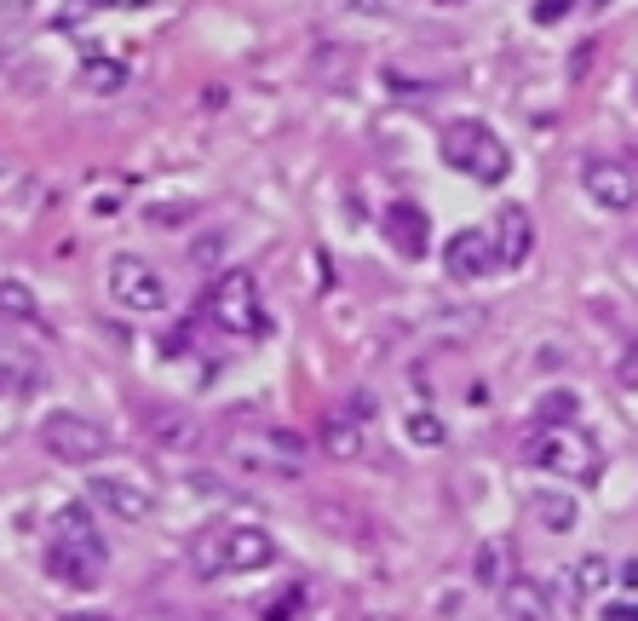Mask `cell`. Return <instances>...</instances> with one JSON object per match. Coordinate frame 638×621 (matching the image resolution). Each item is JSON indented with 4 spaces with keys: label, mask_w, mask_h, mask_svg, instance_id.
Instances as JSON below:
<instances>
[{
    "label": "cell",
    "mask_w": 638,
    "mask_h": 621,
    "mask_svg": "<svg viewBox=\"0 0 638 621\" xmlns=\"http://www.w3.org/2000/svg\"><path fill=\"white\" fill-rule=\"evenodd\" d=\"M110 570V547L92 524V512L81 501H69L58 518H52V535H46V575L58 587H75V593H92Z\"/></svg>",
    "instance_id": "cell-1"
},
{
    "label": "cell",
    "mask_w": 638,
    "mask_h": 621,
    "mask_svg": "<svg viewBox=\"0 0 638 621\" xmlns=\"http://www.w3.org/2000/svg\"><path fill=\"white\" fill-rule=\"evenodd\" d=\"M219 455L248 472V478H276V483H299L305 478V460H311V443L288 426H248V432H230L219 443Z\"/></svg>",
    "instance_id": "cell-2"
},
{
    "label": "cell",
    "mask_w": 638,
    "mask_h": 621,
    "mask_svg": "<svg viewBox=\"0 0 638 621\" xmlns=\"http://www.w3.org/2000/svg\"><path fill=\"white\" fill-rule=\"evenodd\" d=\"M190 564L207 581L213 575H253L276 564V541H271V529H259V524H213L190 541Z\"/></svg>",
    "instance_id": "cell-3"
},
{
    "label": "cell",
    "mask_w": 638,
    "mask_h": 621,
    "mask_svg": "<svg viewBox=\"0 0 638 621\" xmlns=\"http://www.w3.org/2000/svg\"><path fill=\"white\" fill-rule=\"evenodd\" d=\"M202 317L213 322L219 334H230V340H259V334L271 328L253 271H219L213 276L207 294H202Z\"/></svg>",
    "instance_id": "cell-4"
},
{
    "label": "cell",
    "mask_w": 638,
    "mask_h": 621,
    "mask_svg": "<svg viewBox=\"0 0 638 621\" xmlns=\"http://www.w3.org/2000/svg\"><path fill=\"white\" fill-rule=\"evenodd\" d=\"M529 466H541L552 478H570V483H593L604 472V449H598L593 437L570 426V420H558V426H535V437L524 443Z\"/></svg>",
    "instance_id": "cell-5"
},
{
    "label": "cell",
    "mask_w": 638,
    "mask_h": 621,
    "mask_svg": "<svg viewBox=\"0 0 638 621\" xmlns=\"http://www.w3.org/2000/svg\"><path fill=\"white\" fill-rule=\"evenodd\" d=\"M443 161L478 184H501L506 173H512V150H506L501 138H495V127L478 121V115H460V121L443 127Z\"/></svg>",
    "instance_id": "cell-6"
},
{
    "label": "cell",
    "mask_w": 638,
    "mask_h": 621,
    "mask_svg": "<svg viewBox=\"0 0 638 621\" xmlns=\"http://www.w3.org/2000/svg\"><path fill=\"white\" fill-rule=\"evenodd\" d=\"M41 449L52 460H64V466H92V460L110 455V432L75 409H52L41 420Z\"/></svg>",
    "instance_id": "cell-7"
},
{
    "label": "cell",
    "mask_w": 638,
    "mask_h": 621,
    "mask_svg": "<svg viewBox=\"0 0 638 621\" xmlns=\"http://www.w3.org/2000/svg\"><path fill=\"white\" fill-rule=\"evenodd\" d=\"M104 288L121 311H133V317H156L167 311V276L150 265V259H138V253H115L110 271H104Z\"/></svg>",
    "instance_id": "cell-8"
},
{
    "label": "cell",
    "mask_w": 638,
    "mask_h": 621,
    "mask_svg": "<svg viewBox=\"0 0 638 621\" xmlns=\"http://www.w3.org/2000/svg\"><path fill=\"white\" fill-rule=\"evenodd\" d=\"M87 495H92V506H104L121 524H144L156 512V489L138 472H98V478H87Z\"/></svg>",
    "instance_id": "cell-9"
},
{
    "label": "cell",
    "mask_w": 638,
    "mask_h": 621,
    "mask_svg": "<svg viewBox=\"0 0 638 621\" xmlns=\"http://www.w3.org/2000/svg\"><path fill=\"white\" fill-rule=\"evenodd\" d=\"M581 184H587V196H593L598 207H610V213H633L638 207V173L627 161H610V156L581 161Z\"/></svg>",
    "instance_id": "cell-10"
},
{
    "label": "cell",
    "mask_w": 638,
    "mask_h": 621,
    "mask_svg": "<svg viewBox=\"0 0 638 621\" xmlns=\"http://www.w3.org/2000/svg\"><path fill=\"white\" fill-rule=\"evenodd\" d=\"M368 420H374V403L357 397V403H345V409H334L328 420H322L317 443L334 460H357V455H368Z\"/></svg>",
    "instance_id": "cell-11"
},
{
    "label": "cell",
    "mask_w": 638,
    "mask_h": 621,
    "mask_svg": "<svg viewBox=\"0 0 638 621\" xmlns=\"http://www.w3.org/2000/svg\"><path fill=\"white\" fill-rule=\"evenodd\" d=\"M495 265H501V248H495L489 230H455L449 248H443V271L455 282H483Z\"/></svg>",
    "instance_id": "cell-12"
},
{
    "label": "cell",
    "mask_w": 638,
    "mask_h": 621,
    "mask_svg": "<svg viewBox=\"0 0 638 621\" xmlns=\"http://www.w3.org/2000/svg\"><path fill=\"white\" fill-rule=\"evenodd\" d=\"M380 225H386V242L403 253V259H420V253L432 248V219H426L420 202H391Z\"/></svg>",
    "instance_id": "cell-13"
},
{
    "label": "cell",
    "mask_w": 638,
    "mask_h": 621,
    "mask_svg": "<svg viewBox=\"0 0 638 621\" xmlns=\"http://www.w3.org/2000/svg\"><path fill=\"white\" fill-rule=\"evenodd\" d=\"M495 248H501L506 271H518L529 259V248H535V219H529L524 202H506L501 213H495Z\"/></svg>",
    "instance_id": "cell-14"
},
{
    "label": "cell",
    "mask_w": 638,
    "mask_h": 621,
    "mask_svg": "<svg viewBox=\"0 0 638 621\" xmlns=\"http://www.w3.org/2000/svg\"><path fill=\"white\" fill-rule=\"evenodd\" d=\"M81 87L110 98V92H127V58H110L104 46H87L81 52Z\"/></svg>",
    "instance_id": "cell-15"
},
{
    "label": "cell",
    "mask_w": 638,
    "mask_h": 621,
    "mask_svg": "<svg viewBox=\"0 0 638 621\" xmlns=\"http://www.w3.org/2000/svg\"><path fill=\"white\" fill-rule=\"evenodd\" d=\"M35 386H41V363L29 351L0 340V397H23V391H35Z\"/></svg>",
    "instance_id": "cell-16"
},
{
    "label": "cell",
    "mask_w": 638,
    "mask_h": 621,
    "mask_svg": "<svg viewBox=\"0 0 638 621\" xmlns=\"http://www.w3.org/2000/svg\"><path fill=\"white\" fill-rule=\"evenodd\" d=\"M501 604L512 621H547V593H541V581H529V575H512V581H506Z\"/></svg>",
    "instance_id": "cell-17"
},
{
    "label": "cell",
    "mask_w": 638,
    "mask_h": 621,
    "mask_svg": "<svg viewBox=\"0 0 638 621\" xmlns=\"http://www.w3.org/2000/svg\"><path fill=\"white\" fill-rule=\"evenodd\" d=\"M472 575H478V587H495V593H501L506 581H512V541H483Z\"/></svg>",
    "instance_id": "cell-18"
},
{
    "label": "cell",
    "mask_w": 638,
    "mask_h": 621,
    "mask_svg": "<svg viewBox=\"0 0 638 621\" xmlns=\"http://www.w3.org/2000/svg\"><path fill=\"white\" fill-rule=\"evenodd\" d=\"M150 432H156L161 449H196V443H202V432H196L190 414H150Z\"/></svg>",
    "instance_id": "cell-19"
},
{
    "label": "cell",
    "mask_w": 638,
    "mask_h": 621,
    "mask_svg": "<svg viewBox=\"0 0 638 621\" xmlns=\"http://www.w3.org/2000/svg\"><path fill=\"white\" fill-rule=\"evenodd\" d=\"M351 64H357V52H351V46H340V41H322L317 52H311V69H317L328 87H340L345 75H351Z\"/></svg>",
    "instance_id": "cell-20"
},
{
    "label": "cell",
    "mask_w": 638,
    "mask_h": 621,
    "mask_svg": "<svg viewBox=\"0 0 638 621\" xmlns=\"http://www.w3.org/2000/svg\"><path fill=\"white\" fill-rule=\"evenodd\" d=\"M535 518H541L552 535H570L575 529V501L570 495H535Z\"/></svg>",
    "instance_id": "cell-21"
},
{
    "label": "cell",
    "mask_w": 638,
    "mask_h": 621,
    "mask_svg": "<svg viewBox=\"0 0 638 621\" xmlns=\"http://www.w3.org/2000/svg\"><path fill=\"white\" fill-rule=\"evenodd\" d=\"M610 575H616V570H610L598 552H593V558H581V564H570V581H575V593H581V598L604 593V587H610Z\"/></svg>",
    "instance_id": "cell-22"
},
{
    "label": "cell",
    "mask_w": 638,
    "mask_h": 621,
    "mask_svg": "<svg viewBox=\"0 0 638 621\" xmlns=\"http://www.w3.org/2000/svg\"><path fill=\"white\" fill-rule=\"evenodd\" d=\"M409 437L420 443V449H437V443H449V426H443L432 409H414L409 414Z\"/></svg>",
    "instance_id": "cell-23"
},
{
    "label": "cell",
    "mask_w": 638,
    "mask_h": 621,
    "mask_svg": "<svg viewBox=\"0 0 638 621\" xmlns=\"http://www.w3.org/2000/svg\"><path fill=\"white\" fill-rule=\"evenodd\" d=\"M299 604H305V587H282L271 604H259V621H294Z\"/></svg>",
    "instance_id": "cell-24"
},
{
    "label": "cell",
    "mask_w": 638,
    "mask_h": 621,
    "mask_svg": "<svg viewBox=\"0 0 638 621\" xmlns=\"http://www.w3.org/2000/svg\"><path fill=\"white\" fill-rule=\"evenodd\" d=\"M0 311H6V317L35 322V294H29L23 282H0Z\"/></svg>",
    "instance_id": "cell-25"
},
{
    "label": "cell",
    "mask_w": 638,
    "mask_h": 621,
    "mask_svg": "<svg viewBox=\"0 0 638 621\" xmlns=\"http://www.w3.org/2000/svg\"><path fill=\"white\" fill-rule=\"evenodd\" d=\"M104 6H115V0H69L64 12H58V29H81V23H87L92 12H104Z\"/></svg>",
    "instance_id": "cell-26"
},
{
    "label": "cell",
    "mask_w": 638,
    "mask_h": 621,
    "mask_svg": "<svg viewBox=\"0 0 638 621\" xmlns=\"http://www.w3.org/2000/svg\"><path fill=\"white\" fill-rule=\"evenodd\" d=\"M575 414V397L570 391H552L547 403H541V426H558V420H570Z\"/></svg>",
    "instance_id": "cell-27"
},
{
    "label": "cell",
    "mask_w": 638,
    "mask_h": 621,
    "mask_svg": "<svg viewBox=\"0 0 638 621\" xmlns=\"http://www.w3.org/2000/svg\"><path fill=\"white\" fill-rule=\"evenodd\" d=\"M581 0H535V23H558V18H570ZM598 6V0H593Z\"/></svg>",
    "instance_id": "cell-28"
},
{
    "label": "cell",
    "mask_w": 638,
    "mask_h": 621,
    "mask_svg": "<svg viewBox=\"0 0 638 621\" xmlns=\"http://www.w3.org/2000/svg\"><path fill=\"white\" fill-rule=\"evenodd\" d=\"M196 207L184 202V207H150V225H179V219H190Z\"/></svg>",
    "instance_id": "cell-29"
},
{
    "label": "cell",
    "mask_w": 638,
    "mask_h": 621,
    "mask_svg": "<svg viewBox=\"0 0 638 621\" xmlns=\"http://www.w3.org/2000/svg\"><path fill=\"white\" fill-rule=\"evenodd\" d=\"M621 386H638V345L621 357Z\"/></svg>",
    "instance_id": "cell-30"
},
{
    "label": "cell",
    "mask_w": 638,
    "mask_h": 621,
    "mask_svg": "<svg viewBox=\"0 0 638 621\" xmlns=\"http://www.w3.org/2000/svg\"><path fill=\"white\" fill-rule=\"evenodd\" d=\"M604 621H638V604H616V610H604Z\"/></svg>",
    "instance_id": "cell-31"
},
{
    "label": "cell",
    "mask_w": 638,
    "mask_h": 621,
    "mask_svg": "<svg viewBox=\"0 0 638 621\" xmlns=\"http://www.w3.org/2000/svg\"><path fill=\"white\" fill-rule=\"evenodd\" d=\"M616 575H621V581H627V587H638V558H627V564H621Z\"/></svg>",
    "instance_id": "cell-32"
},
{
    "label": "cell",
    "mask_w": 638,
    "mask_h": 621,
    "mask_svg": "<svg viewBox=\"0 0 638 621\" xmlns=\"http://www.w3.org/2000/svg\"><path fill=\"white\" fill-rule=\"evenodd\" d=\"M363 621H397V616H363Z\"/></svg>",
    "instance_id": "cell-33"
},
{
    "label": "cell",
    "mask_w": 638,
    "mask_h": 621,
    "mask_svg": "<svg viewBox=\"0 0 638 621\" xmlns=\"http://www.w3.org/2000/svg\"><path fill=\"white\" fill-rule=\"evenodd\" d=\"M443 6H460V0H443Z\"/></svg>",
    "instance_id": "cell-34"
}]
</instances>
